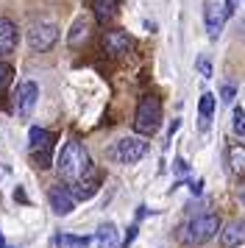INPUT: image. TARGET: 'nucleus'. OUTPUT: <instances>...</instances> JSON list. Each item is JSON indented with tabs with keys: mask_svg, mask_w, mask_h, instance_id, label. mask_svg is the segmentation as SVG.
I'll return each mask as SVG.
<instances>
[{
	"mask_svg": "<svg viewBox=\"0 0 245 248\" xmlns=\"http://www.w3.org/2000/svg\"><path fill=\"white\" fill-rule=\"evenodd\" d=\"M176 170H178V173H189V165L184 162V159H178V162H176Z\"/></svg>",
	"mask_w": 245,
	"mask_h": 248,
	"instance_id": "25",
	"label": "nucleus"
},
{
	"mask_svg": "<svg viewBox=\"0 0 245 248\" xmlns=\"http://www.w3.org/2000/svg\"><path fill=\"white\" fill-rule=\"evenodd\" d=\"M92 243H95V248H120V237H117L114 223H100Z\"/></svg>",
	"mask_w": 245,
	"mask_h": 248,
	"instance_id": "13",
	"label": "nucleus"
},
{
	"mask_svg": "<svg viewBox=\"0 0 245 248\" xmlns=\"http://www.w3.org/2000/svg\"><path fill=\"white\" fill-rule=\"evenodd\" d=\"M229 170L234 176H245V145H231L229 148Z\"/></svg>",
	"mask_w": 245,
	"mask_h": 248,
	"instance_id": "16",
	"label": "nucleus"
},
{
	"mask_svg": "<svg viewBox=\"0 0 245 248\" xmlns=\"http://www.w3.org/2000/svg\"><path fill=\"white\" fill-rule=\"evenodd\" d=\"M220 243L226 248L243 246V243H245V220H231V223L220 232Z\"/></svg>",
	"mask_w": 245,
	"mask_h": 248,
	"instance_id": "11",
	"label": "nucleus"
},
{
	"mask_svg": "<svg viewBox=\"0 0 245 248\" xmlns=\"http://www.w3.org/2000/svg\"><path fill=\"white\" fill-rule=\"evenodd\" d=\"M214 106H217V98L212 92H203L198 101V114H200V128H209L212 114H214Z\"/></svg>",
	"mask_w": 245,
	"mask_h": 248,
	"instance_id": "14",
	"label": "nucleus"
},
{
	"mask_svg": "<svg viewBox=\"0 0 245 248\" xmlns=\"http://www.w3.org/2000/svg\"><path fill=\"white\" fill-rule=\"evenodd\" d=\"M231 128H234V134L245 137V112H243V109H234V120H231Z\"/></svg>",
	"mask_w": 245,
	"mask_h": 248,
	"instance_id": "20",
	"label": "nucleus"
},
{
	"mask_svg": "<svg viewBox=\"0 0 245 248\" xmlns=\"http://www.w3.org/2000/svg\"><path fill=\"white\" fill-rule=\"evenodd\" d=\"M59 243H61L64 248H95L92 237H78V234H64Z\"/></svg>",
	"mask_w": 245,
	"mask_h": 248,
	"instance_id": "19",
	"label": "nucleus"
},
{
	"mask_svg": "<svg viewBox=\"0 0 245 248\" xmlns=\"http://www.w3.org/2000/svg\"><path fill=\"white\" fill-rule=\"evenodd\" d=\"M159 123H162V103L156 95H145L137 106V114H134V128L148 137L159 131Z\"/></svg>",
	"mask_w": 245,
	"mask_h": 248,
	"instance_id": "3",
	"label": "nucleus"
},
{
	"mask_svg": "<svg viewBox=\"0 0 245 248\" xmlns=\"http://www.w3.org/2000/svg\"><path fill=\"white\" fill-rule=\"evenodd\" d=\"M203 23H206V31H209V39H217L226 25V9H223L217 0H206L203 6Z\"/></svg>",
	"mask_w": 245,
	"mask_h": 248,
	"instance_id": "8",
	"label": "nucleus"
},
{
	"mask_svg": "<svg viewBox=\"0 0 245 248\" xmlns=\"http://www.w3.org/2000/svg\"><path fill=\"white\" fill-rule=\"evenodd\" d=\"M17 39H20L17 25L11 23V20H6V17H0V56L3 53H11L17 47Z\"/></svg>",
	"mask_w": 245,
	"mask_h": 248,
	"instance_id": "12",
	"label": "nucleus"
},
{
	"mask_svg": "<svg viewBox=\"0 0 245 248\" xmlns=\"http://www.w3.org/2000/svg\"><path fill=\"white\" fill-rule=\"evenodd\" d=\"M36 98H39V87L33 81H22L17 92H14V112L17 117H31V112L36 109Z\"/></svg>",
	"mask_w": 245,
	"mask_h": 248,
	"instance_id": "7",
	"label": "nucleus"
},
{
	"mask_svg": "<svg viewBox=\"0 0 245 248\" xmlns=\"http://www.w3.org/2000/svg\"><path fill=\"white\" fill-rule=\"evenodd\" d=\"M131 45H134L131 36L125 34V31H120V28L103 34V53H109V56H122V53H128Z\"/></svg>",
	"mask_w": 245,
	"mask_h": 248,
	"instance_id": "9",
	"label": "nucleus"
},
{
	"mask_svg": "<svg viewBox=\"0 0 245 248\" xmlns=\"http://www.w3.org/2000/svg\"><path fill=\"white\" fill-rule=\"evenodd\" d=\"M28 142H31V154L39 162V168H47L50 165V151H53V134L39 128V125H31L28 128Z\"/></svg>",
	"mask_w": 245,
	"mask_h": 248,
	"instance_id": "5",
	"label": "nucleus"
},
{
	"mask_svg": "<svg viewBox=\"0 0 245 248\" xmlns=\"http://www.w3.org/2000/svg\"><path fill=\"white\" fill-rule=\"evenodd\" d=\"M195 67H198V73L203 76V78H209V76H212V62H209V56H198Z\"/></svg>",
	"mask_w": 245,
	"mask_h": 248,
	"instance_id": "22",
	"label": "nucleus"
},
{
	"mask_svg": "<svg viewBox=\"0 0 245 248\" xmlns=\"http://www.w3.org/2000/svg\"><path fill=\"white\" fill-rule=\"evenodd\" d=\"M243 201H245V195H243Z\"/></svg>",
	"mask_w": 245,
	"mask_h": 248,
	"instance_id": "27",
	"label": "nucleus"
},
{
	"mask_svg": "<svg viewBox=\"0 0 245 248\" xmlns=\"http://www.w3.org/2000/svg\"><path fill=\"white\" fill-rule=\"evenodd\" d=\"M87 34H89V20L87 17H78L76 23H73V28H70V36H67V39H70V45L76 47L87 39Z\"/></svg>",
	"mask_w": 245,
	"mask_h": 248,
	"instance_id": "17",
	"label": "nucleus"
},
{
	"mask_svg": "<svg viewBox=\"0 0 245 248\" xmlns=\"http://www.w3.org/2000/svg\"><path fill=\"white\" fill-rule=\"evenodd\" d=\"M0 248H3V237H0Z\"/></svg>",
	"mask_w": 245,
	"mask_h": 248,
	"instance_id": "26",
	"label": "nucleus"
},
{
	"mask_svg": "<svg viewBox=\"0 0 245 248\" xmlns=\"http://www.w3.org/2000/svg\"><path fill=\"white\" fill-rule=\"evenodd\" d=\"M217 232H220V217L217 215H195L178 229V240L184 246H203Z\"/></svg>",
	"mask_w": 245,
	"mask_h": 248,
	"instance_id": "2",
	"label": "nucleus"
},
{
	"mask_svg": "<svg viewBox=\"0 0 245 248\" xmlns=\"http://www.w3.org/2000/svg\"><path fill=\"white\" fill-rule=\"evenodd\" d=\"M56 39H59V28H56L53 20H36L28 28V45H31V50L42 53V50H47L53 45Z\"/></svg>",
	"mask_w": 245,
	"mask_h": 248,
	"instance_id": "4",
	"label": "nucleus"
},
{
	"mask_svg": "<svg viewBox=\"0 0 245 248\" xmlns=\"http://www.w3.org/2000/svg\"><path fill=\"white\" fill-rule=\"evenodd\" d=\"M95 190H98L95 179H87V181H78V184H73L67 192L73 195V201H78V198H89V195H95Z\"/></svg>",
	"mask_w": 245,
	"mask_h": 248,
	"instance_id": "18",
	"label": "nucleus"
},
{
	"mask_svg": "<svg viewBox=\"0 0 245 248\" xmlns=\"http://www.w3.org/2000/svg\"><path fill=\"white\" fill-rule=\"evenodd\" d=\"M145 154H148V142H145L142 137H122L120 142H117V148H114V156L122 165H134Z\"/></svg>",
	"mask_w": 245,
	"mask_h": 248,
	"instance_id": "6",
	"label": "nucleus"
},
{
	"mask_svg": "<svg viewBox=\"0 0 245 248\" xmlns=\"http://www.w3.org/2000/svg\"><path fill=\"white\" fill-rule=\"evenodd\" d=\"M11 76H14V70H11L9 64L3 62V59H0V90H3V87H9V84H11Z\"/></svg>",
	"mask_w": 245,
	"mask_h": 248,
	"instance_id": "21",
	"label": "nucleus"
},
{
	"mask_svg": "<svg viewBox=\"0 0 245 248\" xmlns=\"http://www.w3.org/2000/svg\"><path fill=\"white\" fill-rule=\"evenodd\" d=\"M95 20L98 23H109L111 17L117 14V9H120V0H95Z\"/></svg>",
	"mask_w": 245,
	"mask_h": 248,
	"instance_id": "15",
	"label": "nucleus"
},
{
	"mask_svg": "<svg viewBox=\"0 0 245 248\" xmlns=\"http://www.w3.org/2000/svg\"><path fill=\"white\" fill-rule=\"evenodd\" d=\"M220 95H223V101H226V103H231V101H234V95H237V87H234V84H223Z\"/></svg>",
	"mask_w": 245,
	"mask_h": 248,
	"instance_id": "23",
	"label": "nucleus"
},
{
	"mask_svg": "<svg viewBox=\"0 0 245 248\" xmlns=\"http://www.w3.org/2000/svg\"><path fill=\"white\" fill-rule=\"evenodd\" d=\"M56 173L73 187L78 181H87L92 179V162H89V154L87 148L81 145L78 140H70L61 154H59V165H56Z\"/></svg>",
	"mask_w": 245,
	"mask_h": 248,
	"instance_id": "1",
	"label": "nucleus"
},
{
	"mask_svg": "<svg viewBox=\"0 0 245 248\" xmlns=\"http://www.w3.org/2000/svg\"><path fill=\"white\" fill-rule=\"evenodd\" d=\"M223 9H226V17H229V14H234L237 9H240V0H226V6H223Z\"/></svg>",
	"mask_w": 245,
	"mask_h": 248,
	"instance_id": "24",
	"label": "nucleus"
},
{
	"mask_svg": "<svg viewBox=\"0 0 245 248\" xmlns=\"http://www.w3.org/2000/svg\"><path fill=\"white\" fill-rule=\"evenodd\" d=\"M47 201H50V209H53L59 217H64V215H70L76 209V201H73V195L67 192V187H50Z\"/></svg>",
	"mask_w": 245,
	"mask_h": 248,
	"instance_id": "10",
	"label": "nucleus"
}]
</instances>
